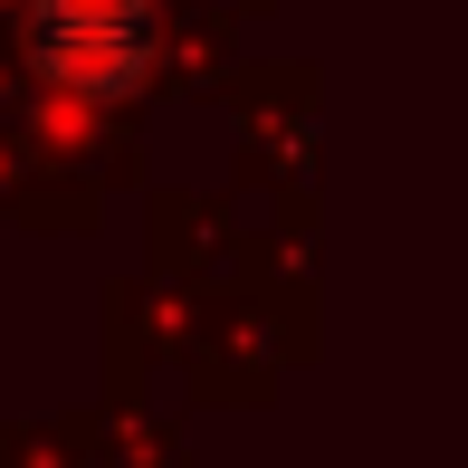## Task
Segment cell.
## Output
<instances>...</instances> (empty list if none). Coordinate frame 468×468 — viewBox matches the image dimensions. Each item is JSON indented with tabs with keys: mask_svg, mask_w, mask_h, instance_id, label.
I'll use <instances>...</instances> for the list:
<instances>
[{
	"mask_svg": "<svg viewBox=\"0 0 468 468\" xmlns=\"http://www.w3.org/2000/svg\"><path fill=\"white\" fill-rule=\"evenodd\" d=\"M38 58L105 96V87H124L134 58H144V10L134 0H48V10H38Z\"/></svg>",
	"mask_w": 468,
	"mask_h": 468,
	"instance_id": "1",
	"label": "cell"
}]
</instances>
